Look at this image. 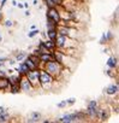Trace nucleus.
<instances>
[{
  "instance_id": "nucleus-15",
  "label": "nucleus",
  "mask_w": 119,
  "mask_h": 123,
  "mask_svg": "<svg viewBox=\"0 0 119 123\" xmlns=\"http://www.w3.org/2000/svg\"><path fill=\"white\" fill-rule=\"evenodd\" d=\"M29 59L33 62V63H34L35 65H37V64L40 63V58H37L36 55H30V57H29Z\"/></svg>"
},
{
  "instance_id": "nucleus-5",
  "label": "nucleus",
  "mask_w": 119,
  "mask_h": 123,
  "mask_svg": "<svg viewBox=\"0 0 119 123\" xmlns=\"http://www.w3.org/2000/svg\"><path fill=\"white\" fill-rule=\"evenodd\" d=\"M88 112L90 116H95L97 113V109H96V101H90L88 105Z\"/></svg>"
},
{
  "instance_id": "nucleus-17",
  "label": "nucleus",
  "mask_w": 119,
  "mask_h": 123,
  "mask_svg": "<svg viewBox=\"0 0 119 123\" xmlns=\"http://www.w3.org/2000/svg\"><path fill=\"white\" fill-rule=\"evenodd\" d=\"M58 1H59V0H46V3H47V5L48 6H55L57 4H58Z\"/></svg>"
},
{
  "instance_id": "nucleus-27",
  "label": "nucleus",
  "mask_w": 119,
  "mask_h": 123,
  "mask_svg": "<svg viewBox=\"0 0 119 123\" xmlns=\"http://www.w3.org/2000/svg\"><path fill=\"white\" fill-rule=\"evenodd\" d=\"M5 24H6L7 27H11V25H12V22H11V21H7V22H6Z\"/></svg>"
},
{
  "instance_id": "nucleus-19",
  "label": "nucleus",
  "mask_w": 119,
  "mask_h": 123,
  "mask_svg": "<svg viewBox=\"0 0 119 123\" xmlns=\"http://www.w3.org/2000/svg\"><path fill=\"white\" fill-rule=\"evenodd\" d=\"M47 48H52L53 46H54V43H53V41H48V42H46V43H43Z\"/></svg>"
},
{
  "instance_id": "nucleus-1",
  "label": "nucleus",
  "mask_w": 119,
  "mask_h": 123,
  "mask_svg": "<svg viewBox=\"0 0 119 123\" xmlns=\"http://www.w3.org/2000/svg\"><path fill=\"white\" fill-rule=\"evenodd\" d=\"M46 71L49 75H58L60 73V65L54 60H49V63H47L46 65Z\"/></svg>"
},
{
  "instance_id": "nucleus-23",
  "label": "nucleus",
  "mask_w": 119,
  "mask_h": 123,
  "mask_svg": "<svg viewBox=\"0 0 119 123\" xmlns=\"http://www.w3.org/2000/svg\"><path fill=\"white\" fill-rule=\"evenodd\" d=\"M55 57H58V62H62V58H63V55H62V54L55 53Z\"/></svg>"
},
{
  "instance_id": "nucleus-3",
  "label": "nucleus",
  "mask_w": 119,
  "mask_h": 123,
  "mask_svg": "<svg viewBox=\"0 0 119 123\" xmlns=\"http://www.w3.org/2000/svg\"><path fill=\"white\" fill-rule=\"evenodd\" d=\"M39 79H40V73L39 71H36V70H29V73H28V80H29V82L30 83H33V85H36L37 82H39Z\"/></svg>"
},
{
  "instance_id": "nucleus-13",
  "label": "nucleus",
  "mask_w": 119,
  "mask_h": 123,
  "mask_svg": "<svg viewBox=\"0 0 119 123\" xmlns=\"http://www.w3.org/2000/svg\"><path fill=\"white\" fill-rule=\"evenodd\" d=\"M65 40H66L65 35H60V36L58 37V45H59V46H64V43H65Z\"/></svg>"
},
{
  "instance_id": "nucleus-28",
  "label": "nucleus",
  "mask_w": 119,
  "mask_h": 123,
  "mask_svg": "<svg viewBox=\"0 0 119 123\" xmlns=\"http://www.w3.org/2000/svg\"><path fill=\"white\" fill-rule=\"evenodd\" d=\"M0 65H3V59H0Z\"/></svg>"
},
{
  "instance_id": "nucleus-16",
  "label": "nucleus",
  "mask_w": 119,
  "mask_h": 123,
  "mask_svg": "<svg viewBox=\"0 0 119 123\" xmlns=\"http://www.w3.org/2000/svg\"><path fill=\"white\" fill-rule=\"evenodd\" d=\"M21 73H23V74H28V73H29V68L27 67L25 63L21 65Z\"/></svg>"
},
{
  "instance_id": "nucleus-26",
  "label": "nucleus",
  "mask_w": 119,
  "mask_h": 123,
  "mask_svg": "<svg viewBox=\"0 0 119 123\" xmlns=\"http://www.w3.org/2000/svg\"><path fill=\"white\" fill-rule=\"evenodd\" d=\"M23 58H24V54H19V55L17 57V60H22Z\"/></svg>"
},
{
  "instance_id": "nucleus-12",
  "label": "nucleus",
  "mask_w": 119,
  "mask_h": 123,
  "mask_svg": "<svg viewBox=\"0 0 119 123\" xmlns=\"http://www.w3.org/2000/svg\"><path fill=\"white\" fill-rule=\"evenodd\" d=\"M25 64H27V67L29 68V70H34V69H35V67H36V65L33 63V62L30 60V59H27V60H25Z\"/></svg>"
},
{
  "instance_id": "nucleus-18",
  "label": "nucleus",
  "mask_w": 119,
  "mask_h": 123,
  "mask_svg": "<svg viewBox=\"0 0 119 123\" xmlns=\"http://www.w3.org/2000/svg\"><path fill=\"white\" fill-rule=\"evenodd\" d=\"M9 118V113H1L0 115V122H6Z\"/></svg>"
},
{
  "instance_id": "nucleus-11",
  "label": "nucleus",
  "mask_w": 119,
  "mask_h": 123,
  "mask_svg": "<svg viewBox=\"0 0 119 123\" xmlns=\"http://www.w3.org/2000/svg\"><path fill=\"white\" fill-rule=\"evenodd\" d=\"M41 60L47 63V62H49V60H53V58L49 55V53H43V54L41 55Z\"/></svg>"
},
{
  "instance_id": "nucleus-2",
  "label": "nucleus",
  "mask_w": 119,
  "mask_h": 123,
  "mask_svg": "<svg viewBox=\"0 0 119 123\" xmlns=\"http://www.w3.org/2000/svg\"><path fill=\"white\" fill-rule=\"evenodd\" d=\"M39 81H41V83L46 87L47 85H49V83L52 82V76H51L47 71H41V73H40V79H39Z\"/></svg>"
},
{
  "instance_id": "nucleus-22",
  "label": "nucleus",
  "mask_w": 119,
  "mask_h": 123,
  "mask_svg": "<svg viewBox=\"0 0 119 123\" xmlns=\"http://www.w3.org/2000/svg\"><path fill=\"white\" fill-rule=\"evenodd\" d=\"M75 101H76V99H75V98H70L69 100H66V103H68V104H74Z\"/></svg>"
},
{
  "instance_id": "nucleus-10",
  "label": "nucleus",
  "mask_w": 119,
  "mask_h": 123,
  "mask_svg": "<svg viewBox=\"0 0 119 123\" xmlns=\"http://www.w3.org/2000/svg\"><path fill=\"white\" fill-rule=\"evenodd\" d=\"M107 65H108L109 68H115V65H117V59H115L114 57L109 58L108 62H107Z\"/></svg>"
},
{
  "instance_id": "nucleus-25",
  "label": "nucleus",
  "mask_w": 119,
  "mask_h": 123,
  "mask_svg": "<svg viewBox=\"0 0 119 123\" xmlns=\"http://www.w3.org/2000/svg\"><path fill=\"white\" fill-rule=\"evenodd\" d=\"M66 104H68V103H66V100H65V101H63V103H60V104H59L58 106H59V107H63V106H65Z\"/></svg>"
},
{
  "instance_id": "nucleus-4",
  "label": "nucleus",
  "mask_w": 119,
  "mask_h": 123,
  "mask_svg": "<svg viewBox=\"0 0 119 123\" xmlns=\"http://www.w3.org/2000/svg\"><path fill=\"white\" fill-rule=\"evenodd\" d=\"M48 18L57 23V22H59V19H60V16H59V12L55 9H51L48 11Z\"/></svg>"
},
{
  "instance_id": "nucleus-6",
  "label": "nucleus",
  "mask_w": 119,
  "mask_h": 123,
  "mask_svg": "<svg viewBox=\"0 0 119 123\" xmlns=\"http://www.w3.org/2000/svg\"><path fill=\"white\" fill-rule=\"evenodd\" d=\"M21 87H22V89H23L24 92H28V91H30L31 85H30V82H29L28 79H23V80L21 81Z\"/></svg>"
},
{
  "instance_id": "nucleus-7",
  "label": "nucleus",
  "mask_w": 119,
  "mask_h": 123,
  "mask_svg": "<svg viewBox=\"0 0 119 123\" xmlns=\"http://www.w3.org/2000/svg\"><path fill=\"white\" fill-rule=\"evenodd\" d=\"M77 119V116L76 115H66V116H64V117H62L60 119H59V122H74V121H76Z\"/></svg>"
},
{
  "instance_id": "nucleus-21",
  "label": "nucleus",
  "mask_w": 119,
  "mask_h": 123,
  "mask_svg": "<svg viewBox=\"0 0 119 123\" xmlns=\"http://www.w3.org/2000/svg\"><path fill=\"white\" fill-rule=\"evenodd\" d=\"M19 79L18 77H11V82L13 83V85H17V81H18Z\"/></svg>"
},
{
  "instance_id": "nucleus-20",
  "label": "nucleus",
  "mask_w": 119,
  "mask_h": 123,
  "mask_svg": "<svg viewBox=\"0 0 119 123\" xmlns=\"http://www.w3.org/2000/svg\"><path fill=\"white\" fill-rule=\"evenodd\" d=\"M37 33H39V30H33V31H30V33L28 34V36H29V37H33V36H35Z\"/></svg>"
},
{
  "instance_id": "nucleus-8",
  "label": "nucleus",
  "mask_w": 119,
  "mask_h": 123,
  "mask_svg": "<svg viewBox=\"0 0 119 123\" xmlns=\"http://www.w3.org/2000/svg\"><path fill=\"white\" fill-rule=\"evenodd\" d=\"M117 91H118V86H117V85H112L111 87H108V88H107V94H109V95L115 94V93H117Z\"/></svg>"
},
{
  "instance_id": "nucleus-14",
  "label": "nucleus",
  "mask_w": 119,
  "mask_h": 123,
  "mask_svg": "<svg viewBox=\"0 0 119 123\" xmlns=\"http://www.w3.org/2000/svg\"><path fill=\"white\" fill-rule=\"evenodd\" d=\"M48 36L51 37L52 41H54V39L57 37V33H55V30H54V29H51V30L48 31Z\"/></svg>"
},
{
  "instance_id": "nucleus-9",
  "label": "nucleus",
  "mask_w": 119,
  "mask_h": 123,
  "mask_svg": "<svg viewBox=\"0 0 119 123\" xmlns=\"http://www.w3.org/2000/svg\"><path fill=\"white\" fill-rule=\"evenodd\" d=\"M9 81L6 79H0V89H6L9 87Z\"/></svg>"
},
{
  "instance_id": "nucleus-24",
  "label": "nucleus",
  "mask_w": 119,
  "mask_h": 123,
  "mask_svg": "<svg viewBox=\"0 0 119 123\" xmlns=\"http://www.w3.org/2000/svg\"><path fill=\"white\" fill-rule=\"evenodd\" d=\"M107 117H108V115H107V113H105V111H102V117H101V118H102V119H106Z\"/></svg>"
}]
</instances>
